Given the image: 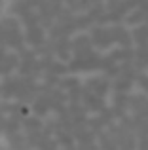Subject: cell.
Instances as JSON below:
<instances>
[{
  "instance_id": "1",
  "label": "cell",
  "mask_w": 148,
  "mask_h": 150,
  "mask_svg": "<svg viewBox=\"0 0 148 150\" xmlns=\"http://www.w3.org/2000/svg\"><path fill=\"white\" fill-rule=\"evenodd\" d=\"M0 150H8V148H6V144H4L2 141H0Z\"/></svg>"
},
{
  "instance_id": "2",
  "label": "cell",
  "mask_w": 148,
  "mask_h": 150,
  "mask_svg": "<svg viewBox=\"0 0 148 150\" xmlns=\"http://www.w3.org/2000/svg\"><path fill=\"white\" fill-rule=\"evenodd\" d=\"M0 4H2V0H0Z\"/></svg>"
}]
</instances>
